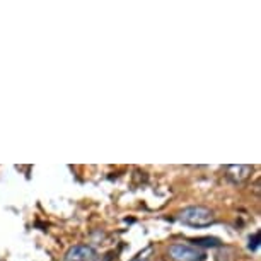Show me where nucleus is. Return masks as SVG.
Masks as SVG:
<instances>
[{"label": "nucleus", "mask_w": 261, "mask_h": 261, "mask_svg": "<svg viewBox=\"0 0 261 261\" xmlns=\"http://www.w3.org/2000/svg\"><path fill=\"white\" fill-rule=\"evenodd\" d=\"M191 243L195 244V248H220L222 241L219 238H196L191 239Z\"/></svg>", "instance_id": "nucleus-5"}, {"label": "nucleus", "mask_w": 261, "mask_h": 261, "mask_svg": "<svg viewBox=\"0 0 261 261\" xmlns=\"http://www.w3.org/2000/svg\"><path fill=\"white\" fill-rule=\"evenodd\" d=\"M253 172V167L251 166H244V164H238V166H229L227 171H225V176L230 183H243L249 178V174Z\"/></svg>", "instance_id": "nucleus-4"}, {"label": "nucleus", "mask_w": 261, "mask_h": 261, "mask_svg": "<svg viewBox=\"0 0 261 261\" xmlns=\"http://www.w3.org/2000/svg\"><path fill=\"white\" fill-rule=\"evenodd\" d=\"M169 254L176 261H205L206 258L203 251H200L195 246L183 244V243H176L169 246Z\"/></svg>", "instance_id": "nucleus-2"}, {"label": "nucleus", "mask_w": 261, "mask_h": 261, "mask_svg": "<svg viewBox=\"0 0 261 261\" xmlns=\"http://www.w3.org/2000/svg\"><path fill=\"white\" fill-rule=\"evenodd\" d=\"M259 238H261L259 232H254L253 236H251V238H249V244H248L249 251H258V248H259Z\"/></svg>", "instance_id": "nucleus-6"}, {"label": "nucleus", "mask_w": 261, "mask_h": 261, "mask_svg": "<svg viewBox=\"0 0 261 261\" xmlns=\"http://www.w3.org/2000/svg\"><path fill=\"white\" fill-rule=\"evenodd\" d=\"M96 259H97L96 249L87 244L72 246L65 254V261H96Z\"/></svg>", "instance_id": "nucleus-3"}, {"label": "nucleus", "mask_w": 261, "mask_h": 261, "mask_svg": "<svg viewBox=\"0 0 261 261\" xmlns=\"http://www.w3.org/2000/svg\"><path fill=\"white\" fill-rule=\"evenodd\" d=\"M178 219L190 227H208L215 222V214L206 206H188L179 212Z\"/></svg>", "instance_id": "nucleus-1"}]
</instances>
